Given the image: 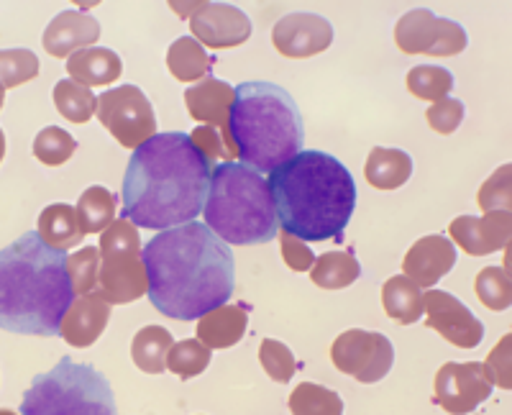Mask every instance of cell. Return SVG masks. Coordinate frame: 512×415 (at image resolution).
Instances as JSON below:
<instances>
[{
	"mask_svg": "<svg viewBox=\"0 0 512 415\" xmlns=\"http://www.w3.org/2000/svg\"><path fill=\"white\" fill-rule=\"evenodd\" d=\"M64 67H67L72 80L80 82V85H88V88H95V85H113L123 72L121 57L113 49L105 47L82 49V52L72 54Z\"/></svg>",
	"mask_w": 512,
	"mask_h": 415,
	"instance_id": "obj_22",
	"label": "cell"
},
{
	"mask_svg": "<svg viewBox=\"0 0 512 415\" xmlns=\"http://www.w3.org/2000/svg\"><path fill=\"white\" fill-rule=\"evenodd\" d=\"M203 218L233 246L267 244L282 228L267 177L236 162L213 167Z\"/></svg>",
	"mask_w": 512,
	"mask_h": 415,
	"instance_id": "obj_6",
	"label": "cell"
},
{
	"mask_svg": "<svg viewBox=\"0 0 512 415\" xmlns=\"http://www.w3.org/2000/svg\"><path fill=\"white\" fill-rule=\"evenodd\" d=\"M192 36L210 49H233L246 44L251 36V21L241 8L228 3H205L190 18Z\"/></svg>",
	"mask_w": 512,
	"mask_h": 415,
	"instance_id": "obj_15",
	"label": "cell"
},
{
	"mask_svg": "<svg viewBox=\"0 0 512 415\" xmlns=\"http://www.w3.org/2000/svg\"><path fill=\"white\" fill-rule=\"evenodd\" d=\"M423 313L428 316V326L438 331L448 344L459 349H477L482 344L484 323L446 290L423 293Z\"/></svg>",
	"mask_w": 512,
	"mask_h": 415,
	"instance_id": "obj_13",
	"label": "cell"
},
{
	"mask_svg": "<svg viewBox=\"0 0 512 415\" xmlns=\"http://www.w3.org/2000/svg\"><path fill=\"white\" fill-rule=\"evenodd\" d=\"M108 321H111V303L103 295H80L64 313L59 336L75 349H88L103 336Z\"/></svg>",
	"mask_w": 512,
	"mask_h": 415,
	"instance_id": "obj_19",
	"label": "cell"
},
{
	"mask_svg": "<svg viewBox=\"0 0 512 415\" xmlns=\"http://www.w3.org/2000/svg\"><path fill=\"white\" fill-rule=\"evenodd\" d=\"M67 272H70L77 298L95 293L100 275V246H85V249H77L75 254H70L67 257Z\"/></svg>",
	"mask_w": 512,
	"mask_h": 415,
	"instance_id": "obj_36",
	"label": "cell"
},
{
	"mask_svg": "<svg viewBox=\"0 0 512 415\" xmlns=\"http://www.w3.org/2000/svg\"><path fill=\"white\" fill-rule=\"evenodd\" d=\"M77 218L85 234H103L116 221V195L103 185H93L77 200Z\"/></svg>",
	"mask_w": 512,
	"mask_h": 415,
	"instance_id": "obj_29",
	"label": "cell"
},
{
	"mask_svg": "<svg viewBox=\"0 0 512 415\" xmlns=\"http://www.w3.org/2000/svg\"><path fill=\"white\" fill-rule=\"evenodd\" d=\"M233 100H236V88L228 85V82L216 80V77H205V80L195 82V85H190V88L185 90V106L187 113L192 116V121L216 126V129L221 131L223 141H226L228 152H231L233 157H239L231 136Z\"/></svg>",
	"mask_w": 512,
	"mask_h": 415,
	"instance_id": "obj_16",
	"label": "cell"
},
{
	"mask_svg": "<svg viewBox=\"0 0 512 415\" xmlns=\"http://www.w3.org/2000/svg\"><path fill=\"white\" fill-rule=\"evenodd\" d=\"M474 290L484 308L502 313L512 303V285H510V269L507 267H487L482 269L474 280Z\"/></svg>",
	"mask_w": 512,
	"mask_h": 415,
	"instance_id": "obj_33",
	"label": "cell"
},
{
	"mask_svg": "<svg viewBox=\"0 0 512 415\" xmlns=\"http://www.w3.org/2000/svg\"><path fill=\"white\" fill-rule=\"evenodd\" d=\"M361 277V264L354 252H326L310 267V280L320 290H344Z\"/></svg>",
	"mask_w": 512,
	"mask_h": 415,
	"instance_id": "obj_26",
	"label": "cell"
},
{
	"mask_svg": "<svg viewBox=\"0 0 512 415\" xmlns=\"http://www.w3.org/2000/svg\"><path fill=\"white\" fill-rule=\"evenodd\" d=\"M77 152L75 136L67 134L59 126H47L41 129L34 139V157L47 167H59L67 159H72V154Z\"/></svg>",
	"mask_w": 512,
	"mask_h": 415,
	"instance_id": "obj_35",
	"label": "cell"
},
{
	"mask_svg": "<svg viewBox=\"0 0 512 415\" xmlns=\"http://www.w3.org/2000/svg\"><path fill=\"white\" fill-rule=\"evenodd\" d=\"M98 290L111 305H126L149 295L144 249L136 223L118 218L100 234Z\"/></svg>",
	"mask_w": 512,
	"mask_h": 415,
	"instance_id": "obj_8",
	"label": "cell"
},
{
	"mask_svg": "<svg viewBox=\"0 0 512 415\" xmlns=\"http://www.w3.org/2000/svg\"><path fill=\"white\" fill-rule=\"evenodd\" d=\"M331 362L338 372L354 377L361 385H374L390 375L395 364V346L379 331L351 328L333 341Z\"/></svg>",
	"mask_w": 512,
	"mask_h": 415,
	"instance_id": "obj_10",
	"label": "cell"
},
{
	"mask_svg": "<svg viewBox=\"0 0 512 415\" xmlns=\"http://www.w3.org/2000/svg\"><path fill=\"white\" fill-rule=\"evenodd\" d=\"M259 362H262L269 380L280 382V385H287L297 372L295 357H292V351L282 341L264 339L262 346H259Z\"/></svg>",
	"mask_w": 512,
	"mask_h": 415,
	"instance_id": "obj_39",
	"label": "cell"
},
{
	"mask_svg": "<svg viewBox=\"0 0 512 415\" xmlns=\"http://www.w3.org/2000/svg\"><path fill=\"white\" fill-rule=\"evenodd\" d=\"M280 226L303 241L341 239L356 208V182L333 154L308 149L269 172Z\"/></svg>",
	"mask_w": 512,
	"mask_h": 415,
	"instance_id": "obj_4",
	"label": "cell"
},
{
	"mask_svg": "<svg viewBox=\"0 0 512 415\" xmlns=\"http://www.w3.org/2000/svg\"><path fill=\"white\" fill-rule=\"evenodd\" d=\"M448 234L469 257H487L507 249L512 234L510 211H487L482 218L461 216L451 221Z\"/></svg>",
	"mask_w": 512,
	"mask_h": 415,
	"instance_id": "obj_17",
	"label": "cell"
},
{
	"mask_svg": "<svg viewBox=\"0 0 512 415\" xmlns=\"http://www.w3.org/2000/svg\"><path fill=\"white\" fill-rule=\"evenodd\" d=\"M408 90L420 100H436L448 98V93L454 90V75L446 70V67H433V65H423V67H413L408 72Z\"/></svg>",
	"mask_w": 512,
	"mask_h": 415,
	"instance_id": "obj_34",
	"label": "cell"
},
{
	"mask_svg": "<svg viewBox=\"0 0 512 415\" xmlns=\"http://www.w3.org/2000/svg\"><path fill=\"white\" fill-rule=\"evenodd\" d=\"M149 300L167 318L195 321L228 303L236 285L233 254L208 223L167 228L144 246Z\"/></svg>",
	"mask_w": 512,
	"mask_h": 415,
	"instance_id": "obj_1",
	"label": "cell"
},
{
	"mask_svg": "<svg viewBox=\"0 0 512 415\" xmlns=\"http://www.w3.org/2000/svg\"><path fill=\"white\" fill-rule=\"evenodd\" d=\"M210 351L213 349H208L200 339L177 341L167 354V369L180 380H192V377L203 375L208 369Z\"/></svg>",
	"mask_w": 512,
	"mask_h": 415,
	"instance_id": "obj_31",
	"label": "cell"
},
{
	"mask_svg": "<svg viewBox=\"0 0 512 415\" xmlns=\"http://www.w3.org/2000/svg\"><path fill=\"white\" fill-rule=\"evenodd\" d=\"M464 116H466L464 103L456 98L436 100V103L425 111V121H428V126L441 136L454 134V131L461 126V121H464Z\"/></svg>",
	"mask_w": 512,
	"mask_h": 415,
	"instance_id": "obj_40",
	"label": "cell"
},
{
	"mask_svg": "<svg viewBox=\"0 0 512 415\" xmlns=\"http://www.w3.org/2000/svg\"><path fill=\"white\" fill-rule=\"evenodd\" d=\"M0 75H3V88H18L39 75V57L29 49H6L0 54Z\"/></svg>",
	"mask_w": 512,
	"mask_h": 415,
	"instance_id": "obj_37",
	"label": "cell"
},
{
	"mask_svg": "<svg viewBox=\"0 0 512 415\" xmlns=\"http://www.w3.org/2000/svg\"><path fill=\"white\" fill-rule=\"evenodd\" d=\"M456 264V249L446 236H423L410 246V252L402 259V272L408 280H413L420 290L436 285L441 277H446Z\"/></svg>",
	"mask_w": 512,
	"mask_h": 415,
	"instance_id": "obj_18",
	"label": "cell"
},
{
	"mask_svg": "<svg viewBox=\"0 0 512 415\" xmlns=\"http://www.w3.org/2000/svg\"><path fill=\"white\" fill-rule=\"evenodd\" d=\"M280 246H282V259H285V264L292 269V272H305V269L310 272V267L315 264V254L310 252L308 244H305L303 239H297L295 234L280 228Z\"/></svg>",
	"mask_w": 512,
	"mask_h": 415,
	"instance_id": "obj_41",
	"label": "cell"
},
{
	"mask_svg": "<svg viewBox=\"0 0 512 415\" xmlns=\"http://www.w3.org/2000/svg\"><path fill=\"white\" fill-rule=\"evenodd\" d=\"M213 162L182 131L157 134L134 152L123 175V218L141 228L190 223L208 200Z\"/></svg>",
	"mask_w": 512,
	"mask_h": 415,
	"instance_id": "obj_2",
	"label": "cell"
},
{
	"mask_svg": "<svg viewBox=\"0 0 512 415\" xmlns=\"http://www.w3.org/2000/svg\"><path fill=\"white\" fill-rule=\"evenodd\" d=\"M510 344H512V336H505L495 349L489 351L487 367L489 377H492V385H500L502 390H510L512 387V377H510Z\"/></svg>",
	"mask_w": 512,
	"mask_h": 415,
	"instance_id": "obj_42",
	"label": "cell"
},
{
	"mask_svg": "<svg viewBox=\"0 0 512 415\" xmlns=\"http://www.w3.org/2000/svg\"><path fill=\"white\" fill-rule=\"evenodd\" d=\"M98 121L126 149H139L157 136V116L136 85H118L98 95Z\"/></svg>",
	"mask_w": 512,
	"mask_h": 415,
	"instance_id": "obj_9",
	"label": "cell"
},
{
	"mask_svg": "<svg viewBox=\"0 0 512 415\" xmlns=\"http://www.w3.org/2000/svg\"><path fill=\"white\" fill-rule=\"evenodd\" d=\"M203 6H205V3H169V8H172L175 13H180L182 18H185V16L192 18Z\"/></svg>",
	"mask_w": 512,
	"mask_h": 415,
	"instance_id": "obj_44",
	"label": "cell"
},
{
	"mask_svg": "<svg viewBox=\"0 0 512 415\" xmlns=\"http://www.w3.org/2000/svg\"><path fill=\"white\" fill-rule=\"evenodd\" d=\"M272 44L282 57H315L333 44V26L318 13H287L274 24Z\"/></svg>",
	"mask_w": 512,
	"mask_h": 415,
	"instance_id": "obj_14",
	"label": "cell"
},
{
	"mask_svg": "<svg viewBox=\"0 0 512 415\" xmlns=\"http://www.w3.org/2000/svg\"><path fill=\"white\" fill-rule=\"evenodd\" d=\"M395 44L405 54L456 57L464 52L469 39L461 24L451 18H438L428 8H415L395 24Z\"/></svg>",
	"mask_w": 512,
	"mask_h": 415,
	"instance_id": "obj_11",
	"label": "cell"
},
{
	"mask_svg": "<svg viewBox=\"0 0 512 415\" xmlns=\"http://www.w3.org/2000/svg\"><path fill=\"white\" fill-rule=\"evenodd\" d=\"M39 234L49 246L67 252L72 246H80L85 231H82L80 218H77V208L67 203H54L41 211Z\"/></svg>",
	"mask_w": 512,
	"mask_h": 415,
	"instance_id": "obj_24",
	"label": "cell"
},
{
	"mask_svg": "<svg viewBox=\"0 0 512 415\" xmlns=\"http://www.w3.org/2000/svg\"><path fill=\"white\" fill-rule=\"evenodd\" d=\"M190 139L195 141V147H198L213 164H216V159H226V162L233 159V154L228 152L226 141H223L221 131H218L216 126H200V129L192 131Z\"/></svg>",
	"mask_w": 512,
	"mask_h": 415,
	"instance_id": "obj_43",
	"label": "cell"
},
{
	"mask_svg": "<svg viewBox=\"0 0 512 415\" xmlns=\"http://www.w3.org/2000/svg\"><path fill=\"white\" fill-rule=\"evenodd\" d=\"M64 249L39 231L18 236L0 254V326L8 334L59 336L64 313L75 303Z\"/></svg>",
	"mask_w": 512,
	"mask_h": 415,
	"instance_id": "obj_3",
	"label": "cell"
},
{
	"mask_svg": "<svg viewBox=\"0 0 512 415\" xmlns=\"http://www.w3.org/2000/svg\"><path fill=\"white\" fill-rule=\"evenodd\" d=\"M100 24L93 16H85L82 11H62L44 31V49L57 59H70L72 54L90 49L98 44Z\"/></svg>",
	"mask_w": 512,
	"mask_h": 415,
	"instance_id": "obj_20",
	"label": "cell"
},
{
	"mask_svg": "<svg viewBox=\"0 0 512 415\" xmlns=\"http://www.w3.org/2000/svg\"><path fill=\"white\" fill-rule=\"evenodd\" d=\"M172 344H175V339H172L167 328L144 326L134 336L131 357H134L136 367L146 372V375H162L164 369H167V354Z\"/></svg>",
	"mask_w": 512,
	"mask_h": 415,
	"instance_id": "obj_27",
	"label": "cell"
},
{
	"mask_svg": "<svg viewBox=\"0 0 512 415\" xmlns=\"http://www.w3.org/2000/svg\"><path fill=\"white\" fill-rule=\"evenodd\" d=\"M512 170L510 164L497 167L487 180L482 182V188L477 193V203L484 213L487 211H510L512 203Z\"/></svg>",
	"mask_w": 512,
	"mask_h": 415,
	"instance_id": "obj_38",
	"label": "cell"
},
{
	"mask_svg": "<svg viewBox=\"0 0 512 415\" xmlns=\"http://www.w3.org/2000/svg\"><path fill=\"white\" fill-rule=\"evenodd\" d=\"M24 415L44 413H116L111 382L90 364H77L70 357L44 375H36L21 403Z\"/></svg>",
	"mask_w": 512,
	"mask_h": 415,
	"instance_id": "obj_7",
	"label": "cell"
},
{
	"mask_svg": "<svg viewBox=\"0 0 512 415\" xmlns=\"http://www.w3.org/2000/svg\"><path fill=\"white\" fill-rule=\"evenodd\" d=\"M54 106L67 121L88 123L90 118L98 116V95H93V88L75 80H59L54 85Z\"/></svg>",
	"mask_w": 512,
	"mask_h": 415,
	"instance_id": "obj_30",
	"label": "cell"
},
{
	"mask_svg": "<svg viewBox=\"0 0 512 415\" xmlns=\"http://www.w3.org/2000/svg\"><path fill=\"white\" fill-rule=\"evenodd\" d=\"M249 326V313L241 305H218L208 310L198 321V339L208 349H228L236 346L246 334Z\"/></svg>",
	"mask_w": 512,
	"mask_h": 415,
	"instance_id": "obj_21",
	"label": "cell"
},
{
	"mask_svg": "<svg viewBox=\"0 0 512 415\" xmlns=\"http://www.w3.org/2000/svg\"><path fill=\"white\" fill-rule=\"evenodd\" d=\"M413 175V159L408 152L390 147H374L364 164V177L377 190H397Z\"/></svg>",
	"mask_w": 512,
	"mask_h": 415,
	"instance_id": "obj_23",
	"label": "cell"
},
{
	"mask_svg": "<svg viewBox=\"0 0 512 415\" xmlns=\"http://www.w3.org/2000/svg\"><path fill=\"white\" fill-rule=\"evenodd\" d=\"M489 395L492 377L482 362H448L436 372V403L446 413H472Z\"/></svg>",
	"mask_w": 512,
	"mask_h": 415,
	"instance_id": "obj_12",
	"label": "cell"
},
{
	"mask_svg": "<svg viewBox=\"0 0 512 415\" xmlns=\"http://www.w3.org/2000/svg\"><path fill=\"white\" fill-rule=\"evenodd\" d=\"M382 305L384 313L397 321L400 326H410L423 313V293L413 280L405 275L390 277L382 287Z\"/></svg>",
	"mask_w": 512,
	"mask_h": 415,
	"instance_id": "obj_25",
	"label": "cell"
},
{
	"mask_svg": "<svg viewBox=\"0 0 512 415\" xmlns=\"http://www.w3.org/2000/svg\"><path fill=\"white\" fill-rule=\"evenodd\" d=\"M290 410L300 415H336L344 413V400L338 398V392L328 390V387L313 385V382H300L290 395Z\"/></svg>",
	"mask_w": 512,
	"mask_h": 415,
	"instance_id": "obj_32",
	"label": "cell"
},
{
	"mask_svg": "<svg viewBox=\"0 0 512 415\" xmlns=\"http://www.w3.org/2000/svg\"><path fill=\"white\" fill-rule=\"evenodd\" d=\"M210 57L195 36H182L167 52V70L180 82H200L210 72Z\"/></svg>",
	"mask_w": 512,
	"mask_h": 415,
	"instance_id": "obj_28",
	"label": "cell"
},
{
	"mask_svg": "<svg viewBox=\"0 0 512 415\" xmlns=\"http://www.w3.org/2000/svg\"><path fill=\"white\" fill-rule=\"evenodd\" d=\"M231 136L244 167L269 175L303 152L305 126L300 108L280 85L244 82L231 108Z\"/></svg>",
	"mask_w": 512,
	"mask_h": 415,
	"instance_id": "obj_5",
	"label": "cell"
}]
</instances>
